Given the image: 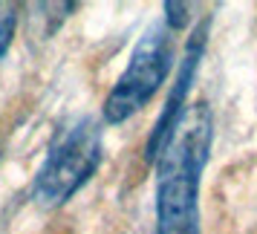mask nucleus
I'll return each mask as SVG.
<instances>
[{
  "mask_svg": "<svg viewBox=\"0 0 257 234\" xmlns=\"http://www.w3.org/2000/svg\"><path fill=\"white\" fill-rule=\"evenodd\" d=\"M214 145L205 101L191 104L156 156V234H199V185Z\"/></svg>",
  "mask_w": 257,
  "mask_h": 234,
  "instance_id": "nucleus-1",
  "label": "nucleus"
},
{
  "mask_svg": "<svg viewBox=\"0 0 257 234\" xmlns=\"http://www.w3.org/2000/svg\"><path fill=\"white\" fill-rule=\"evenodd\" d=\"M101 125L84 116L52 142L49 153L38 168L32 199L41 208H58L67 199L87 185V179L101 165Z\"/></svg>",
  "mask_w": 257,
  "mask_h": 234,
  "instance_id": "nucleus-2",
  "label": "nucleus"
},
{
  "mask_svg": "<svg viewBox=\"0 0 257 234\" xmlns=\"http://www.w3.org/2000/svg\"><path fill=\"white\" fill-rule=\"evenodd\" d=\"M171 61H174V32L165 24H153L139 38L124 72L107 93L104 107H101L104 122L118 125V122H127L130 116H136L165 84L171 72Z\"/></svg>",
  "mask_w": 257,
  "mask_h": 234,
  "instance_id": "nucleus-3",
  "label": "nucleus"
},
{
  "mask_svg": "<svg viewBox=\"0 0 257 234\" xmlns=\"http://www.w3.org/2000/svg\"><path fill=\"white\" fill-rule=\"evenodd\" d=\"M205 41H208V21H202V24L194 29V35L188 38L185 61H182V67H179L176 84H174V90H171V95H168V101H165L159 119H156V125H153L151 139H148V159H156V156H159V151L165 148L168 136L174 133L176 122H179L182 113L188 110V90H191L194 75H197V70H199V61H202V52H205Z\"/></svg>",
  "mask_w": 257,
  "mask_h": 234,
  "instance_id": "nucleus-4",
  "label": "nucleus"
},
{
  "mask_svg": "<svg viewBox=\"0 0 257 234\" xmlns=\"http://www.w3.org/2000/svg\"><path fill=\"white\" fill-rule=\"evenodd\" d=\"M15 26H18V9L12 3H0V61L6 55L9 44H12Z\"/></svg>",
  "mask_w": 257,
  "mask_h": 234,
  "instance_id": "nucleus-5",
  "label": "nucleus"
},
{
  "mask_svg": "<svg viewBox=\"0 0 257 234\" xmlns=\"http://www.w3.org/2000/svg\"><path fill=\"white\" fill-rule=\"evenodd\" d=\"M165 12V26L171 29V32H179V29H185L188 26V18H191V6L188 3H165L162 6Z\"/></svg>",
  "mask_w": 257,
  "mask_h": 234,
  "instance_id": "nucleus-6",
  "label": "nucleus"
}]
</instances>
